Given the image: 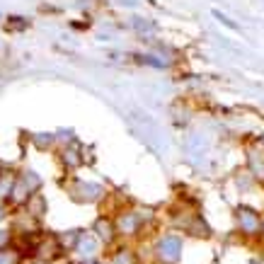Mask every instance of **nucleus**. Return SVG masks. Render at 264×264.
<instances>
[{"label":"nucleus","mask_w":264,"mask_h":264,"mask_svg":"<svg viewBox=\"0 0 264 264\" xmlns=\"http://www.w3.org/2000/svg\"><path fill=\"white\" fill-rule=\"evenodd\" d=\"M160 252L167 257H177L180 252V240H174V237H165V243L160 245Z\"/></svg>","instance_id":"obj_1"}]
</instances>
